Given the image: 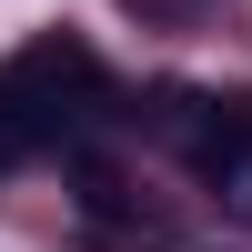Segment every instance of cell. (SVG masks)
<instances>
[{"label": "cell", "instance_id": "cell-2", "mask_svg": "<svg viewBox=\"0 0 252 252\" xmlns=\"http://www.w3.org/2000/svg\"><path fill=\"white\" fill-rule=\"evenodd\" d=\"M40 141H51V111H40V101L20 91L10 71H0V161H31Z\"/></svg>", "mask_w": 252, "mask_h": 252}, {"label": "cell", "instance_id": "cell-1", "mask_svg": "<svg viewBox=\"0 0 252 252\" xmlns=\"http://www.w3.org/2000/svg\"><path fill=\"white\" fill-rule=\"evenodd\" d=\"M10 81L40 101V111H61V101H91V91H101V61L81 51L71 31H61V40H31V51L10 61Z\"/></svg>", "mask_w": 252, "mask_h": 252}]
</instances>
